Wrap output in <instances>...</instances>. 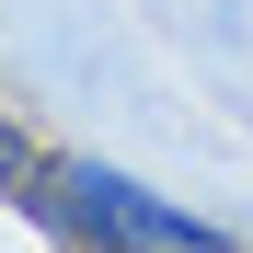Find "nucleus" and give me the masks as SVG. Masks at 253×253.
Here are the masks:
<instances>
[{
    "label": "nucleus",
    "mask_w": 253,
    "mask_h": 253,
    "mask_svg": "<svg viewBox=\"0 0 253 253\" xmlns=\"http://www.w3.org/2000/svg\"><path fill=\"white\" fill-rule=\"evenodd\" d=\"M35 173H46V150H35L12 115H0V196H12V207H35Z\"/></svg>",
    "instance_id": "obj_2"
},
{
    "label": "nucleus",
    "mask_w": 253,
    "mask_h": 253,
    "mask_svg": "<svg viewBox=\"0 0 253 253\" xmlns=\"http://www.w3.org/2000/svg\"><path fill=\"white\" fill-rule=\"evenodd\" d=\"M35 219H46L69 253H230L219 219H196L184 196H150L138 173H115V161H92V150H46Z\"/></svg>",
    "instance_id": "obj_1"
}]
</instances>
